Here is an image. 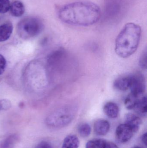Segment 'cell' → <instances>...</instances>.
Returning <instances> with one entry per match:
<instances>
[{"label": "cell", "mask_w": 147, "mask_h": 148, "mask_svg": "<svg viewBox=\"0 0 147 148\" xmlns=\"http://www.w3.org/2000/svg\"><path fill=\"white\" fill-rule=\"evenodd\" d=\"M131 148H143L141 147H137V146H135V147H132Z\"/></svg>", "instance_id": "obj_25"}, {"label": "cell", "mask_w": 147, "mask_h": 148, "mask_svg": "<svg viewBox=\"0 0 147 148\" xmlns=\"http://www.w3.org/2000/svg\"><path fill=\"white\" fill-rule=\"evenodd\" d=\"M36 148H53V147L48 142L42 141L37 145Z\"/></svg>", "instance_id": "obj_22"}, {"label": "cell", "mask_w": 147, "mask_h": 148, "mask_svg": "<svg viewBox=\"0 0 147 148\" xmlns=\"http://www.w3.org/2000/svg\"><path fill=\"white\" fill-rule=\"evenodd\" d=\"M147 101L146 96L142 97L136 103L133 110L139 115L146 116L147 115Z\"/></svg>", "instance_id": "obj_13"}, {"label": "cell", "mask_w": 147, "mask_h": 148, "mask_svg": "<svg viewBox=\"0 0 147 148\" xmlns=\"http://www.w3.org/2000/svg\"><path fill=\"white\" fill-rule=\"evenodd\" d=\"M60 20L67 24L89 26L96 23L101 16L100 8L89 2H76L63 6L59 11Z\"/></svg>", "instance_id": "obj_1"}, {"label": "cell", "mask_w": 147, "mask_h": 148, "mask_svg": "<svg viewBox=\"0 0 147 148\" xmlns=\"http://www.w3.org/2000/svg\"><path fill=\"white\" fill-rule=\"evenodd\" d=\"M7 61L4 56L0 54V75L3 74L6 69Z\"/></svg>", "instance_id": "obj_21"}, {"label": "cell", "mask_w": 147, "mask_h": 148, "mask_svg": "<svg viewBox=\"0 0 147 148\" xmlns=\"http://www.w3.org/2000/svg\"><path fill=\"white\" fill-rule=\"evenodd\" d=\"M142 123V121L140 116L135 114L129 113L125 116V124L130 127L135 134L139 130Z\"/></svg>", "instance_id": "obj_8"}, {"label": "cell", "mask_w": 147, "mask_h": 148, "mask_svg": "<svg viewBox=\"0 0 147 148\" xmlns=\"http://www.w3.org/2000/svg\"><path fill=\"white\" fill-rule=\"evenodd\" d=\"M141 34L139 25L133 23L126 24L116 40L117 54L121 58H127L134 53L140 44Z\"/></svg>", "instance_id": "obj_2"}, {"label": "cell", "mask_w": 147, "mask_h": 148, "mask_svg": "<svg viewBox=\"0 0 147 148\" xmlns=\"http://www.w3.org/2000/svg\"><path fill=\"white\" fill-rule=\"evenodd\" d=\"M105 148H118V147L114 143L107 142Z\"/></svg>", "instance_id": "obj_23"}, {"label": "cell", "mask_w": 147, "mask_h": 148, "mask_svg": "<svg viewBox=\"0 0 147 148\" xmlns=\"http://www.w3.org/2000/svg\"><path fill=\"white\" fill-rule=\"evenodd\" d=\"M13 29V24L9 22L0 25V42L6 41L10 38Z\"/></svg>", "instance_id": "obj_10"}, {"label": "cell", "mask_w": 147, "mask_h": 148, "mask_svg": "<svg viewBox=\"0 0 147 148\" xmlns=\"http://www.w3.org/2000/svg\"><path fill=\"white\" fill-rule=\"evenodd\" d=\"M130 89L131 94L135 95H144L146 89V82L145 78L142 74L135 73L131 75V83Z\"/></svg>", "instance_id": "obj_5"}, {"label": "cell", "mask_w": 147, "mask_h": 148, "mask_svg": "<svg viewBox=\"0 0 147 148\" xmlns=\"http://www.w3.org/2000/svg\"><path fill=\"white\" fill-rule=\"evenodd\" d=\"M103 110L105 114L109 118L114 119L119 115V107L116 103L113 102H107L104 105Z\"/></svg>", "instance_id": "obj_11"}, {"label": "cell", "mask_w": 147, "mask_h": 148, "mask_svg": "<svg viewBox=\"0 0 147 148\" xmlns=\"http://www.w3.org/2000/svg\"><path fill=\"white\" fill-rule=\"evenodd\" d=\"M77 112V108L74 105H66L57 109L47 116V125L54 128L65 127L73 121Z\"/></svg>", "instance_id": "obj_3"}, {"label": "cell", "mask_w": 147, "mask_h": 148, "mask_svg": "<svg viewBox=\"0 0 147 148\" xmlns=\"http://www.w3.org/2000/svg\"><path fill=\"white\" fill-rule=\"evenodd\" d=\"M9 10L12 16L15 17H20L25 12V7L20 1H15L10 4Z\"/></svg>", "instance_id": "obj_12"}, {"label": "cell", "mask_w": 147, "mask_h": 148, "mask_svg": "<svg viewBox=\"0 0 147 148\" xmlns=\"http://www.w3.org/2000/svg\"><path fill=\"white\" fill-rule=\"evenodd\" d=\"M44 28L41 20L36 17H28L21 20L16 26L18 35L24 40H28L39 34Z\"/></svg>", "instance_id": "obj_4"}, {"label": "cell", "mask_w": 147, "mask_h": 148, "mask_svg": "<svg viewBox=\"0 0 147 148\" xmlns=\"http://www.w3.org/2000/svg\"><path fill=\"white\" fill-rule=\"evenodd\" d=\"M18 140V136L16 135L9 136L2 142L0 148H14Z\"/></svg>", "instance_id": "obj_16"}, {"label": "cell", "mask_w": 147, "mask_h": 148, "mask_svg": "<svg viewBox=\"0 0 147 148\" xmlns=\"http://www.w3.org/2000/svg\"><path fill=\"white\" fill-rule=\"evenodd\" d=\"M135 134L130 127L125 124H121L116 130V138L118 142L125 143L129 141Z\"/></svg>", "instance_id": "obj_6"}, {"label": "cell", "mask_w": 147, "mask_h": 148, "mask_svg": "<svg viewBox=\"0 0 147 148\" xmlns=\"http://www.w3.org/2000/svg\"><path fill=\"white\" fill-rule=\"evenodd\" d=\"M139 65L141 68L146 69L147 68V50L144 51L143 53L140 57Z\"/></svg>", "instance_id": "obj_20"}, {"label": "cell", "mask_w": 147, "mask_h": 148, "mask_svg": "<svg viewBox=\"0 0 147 148\" xmlns=\"http://www.w3.org/2000/svg\"><path fill=\"white\" fill-rule=\"evenodd\" d=\"M107 141L103 139H96L91 140L87 143L86 148H105Z\"/></svg>", "instance_id": "obj_17"}, {"label": "cell", "mask_w": 147, "mask_h": 148, "mask_svg": "<svg viewBox=\"0 0 147 148\" xmlns=\"http://www.w3.org/2000/svg\"><path fill=\"white\" fill-rule=\"evenodd\" d=\"M78 131L80 136L85 138L89 136L90 134L91 128L88 123H85L79 126Z\"/></svg>", "instance_id": "obj_18"}, {"label": "cell", "mask_w": 147, "mask_h": 148, "mask_svg": "<svg viewBox=\"0 0 147 148\" xmlns=\"http://www.w3.org/2000/svg\"><path fill=\"white\" fill-rule=\"evenodd\" d=\"M131 83V75H123L117 78L114 82V87L121 91L129 89Z\"/></svg>", "instance_id": "obj_9"}, {"label": "cell", "mask_w": 147, "mask_h": 148, "mask_svg": "<svg viewBox=\"0 0 147 148\" xmlns=\"http://www.w3.org/2000/svg\"><path fill=\"white\" fill-rule=\"evenodd\" d=\"M10 3L9 0H0V14H5L9 10Z\"/></svg>", "instance_id": "obj_19"}, {"label": "cell", "mask_w": 147, "mask_h": 148, "mask_svg": "<svg viewBox=\"0 0 147 148\" xmlns=\"http://www.w3.org/2000/svg\"><path fill=\"white\" fill-rule=\"evenodd\" d=\"M147 136L146 133L143 134L142 135V143H144L146 146H147Z\"/></svg>", "instance_id": "obj_24"}, {"label": "cell", "mask_w": 147, "mask_h": 148, "mask_svg": "<svg viewBox=\"0 0 147 148\" xmlns=\"http://www.w3.org/2000/svg\"><path fill=\"white\" fill-rule=\"evenodd\" d=\"M143 95L140 96L135 95L130 93L124 101V104L126 108L130 110H133L135 106L136 105L139 99Z\"/></svg>", "instance_id": "obj_15"}, {"label": "cell", "mask_w": 147, "mask_h": 148, "mask_svg": "<svg viewBox=\"0 0 147 148\" xmlns=\"http://www.w3.org/2000/svg\"><path fill=\"white\" fill-rule=\"evenodd\" d=\"M79 145L78 137L75 135H70L64 140L62 148H78Z\"/></svg>", "instance_id": "obj_14"}, {"label": "cell", "mask_w": 147, "mask_h": 148, "mask_svg": "<svg viewBox=\"0 0 147 148\" xmlns=\"http://www.w3.org/2000/svg\"><path fill=\"white\" fill-rule=\"evenodd\" d=\"M110 129V124L106 120L99 119L96 121L94 123V132L97 135H106L109 131Z\"/></svg>", "instance_id": "obj_7"}]
</instances>
